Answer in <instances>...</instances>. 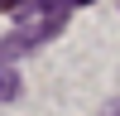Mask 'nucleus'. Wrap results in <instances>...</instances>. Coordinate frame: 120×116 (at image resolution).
<instances>
[{"label":"nucleus","mask_w":120,"mask_h":116,"mask_svg":"<svg viewBox=\"0 0 120 116\" xmlns=\"http://www.w3.org/2000/svg\"><path fill=\"white\" fill-rule=\"evenodd\" d=\"M63 24H67V10L63 15H48V19H34V24H24V29H15L10 39H0V73H5L15 58H24L29 48H38V44H48L53 34H63Z\"/></svg>","instance_id":"nucleus-1"},{"label":"nucleus","mask_w":120,"mask_h":116,"mask_svg":"<svg viewBox=\"0 0 120 116\" xmlns=\"http://www.w3.org/2000/svg\"><path fill=\"white\" fill-rule=\"evenodd\" d=\"M10 97H19V77L15 73H0V102H10Z\"/></svg>","instance_id":"nucleus-2"},{"label":"nucleus","mask_w":120,"mask_h":116,"mask_svg":"<svg viewBox=\"0 0 120 116\" xmlns=\"http://www.w3.org/2000/svg\"><path fill=\"white\" fill-rule=\"evenodd\" d=\"M29 5V0H0V15H10V10H15V15H19V10H24Z\"/></svg>","instance_id":"nucleus-3"},{"label":"nucleus","mask_w":120,"mask_h":116,"mask_svg":"<svg viewBox=\"0 0 120 116\" xmlns=\"http://www.w3.org/2000/svg\"><path fill=\"white\" fill-rule=\"evenodd\" d=\"M101 116H120V102H111V106H106V111H101Z\"/></svg>","instance_id":"nucleus-4"}]
</instances>
